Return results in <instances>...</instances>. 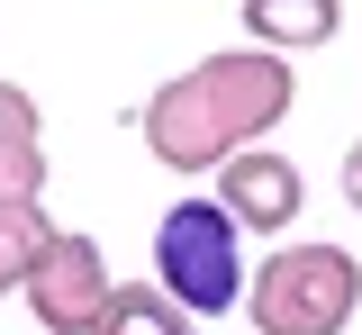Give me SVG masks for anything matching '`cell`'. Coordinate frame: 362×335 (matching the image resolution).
<instances>
[{"mask_svg":"<svg viewBox=\"0 0 362 335\" xmlns=\"http://www.w3.org/2000/svg\"><path fill=\"white\" fill-rule=\"evenodd\" d=\"M28 317H37L45 335H100V317H109V299H118V281H109V254L90 236H73V227H54V245L37 254V272H28Z\"/></svg>","mask_w":362,"mask_h":335,"instance_id":"277c9868","label":"cell"},{"mask_svg":"<svg viewBox=\"0 0 362 335\" xmlns=\"http://www.w3.org/2000/svg\"><path fill=\"white\" fill-rule=\"evenodd\" d=\"M335 182H344V199H354V218H362V136L344 145V163H335Z\"/></svg>","mask_w":362,"mask_h":335,"instance_id":"8fae6325","label":"cell"},{"mask_svg":"<svg viewBox=\"0 0 362 335\" xmlns=\"http://www.w3.org/2000/svg\"><path fill=\"white\" fill-rule=\"evenodd\" d=\"M199 317L181 308V299H163V290L145 281H118V299H109V317H100V335H190Z\"/></svg>","mask_w":362,"mask_h":335,"instance_id":"52a82bcc","label":"cell"},{"mask_svg":"<svg viewBox=\"0 0 362 335\" xmlns=\"http://www.w3.org/2000/svg\"><path fill=\"white\" fill-rule=\"evenodd\" d=\"M354 308H362V263L326 236H290L281 254H263L245 290L254 335H344Z\"/></svg>","mask_w":362,"mask_h":335,"instance_id":"7a4b0ae2","label":"cell"},{"mask_svg":"<svg viewBox=\"0 0 362 335\" xmlns=\"http://www.w3.org/2000/svg\"><path fill=\"white\" fill-rule=\"evenodd\" d=\"M0 208H45V145L0 136Z\"/></svg>","mask_w":362,"mask_h":335,"instance_id":"9c48e42d","label":"cell"},{"mask_svg":"<svg viewBox=\"0 0 362 335\" xmlns=\"http://www.w3.org/2000/svg\"><path fill=\"white\" fill-rule=\"evenodd\" d=\"M45 245H54L45 208H0V290H28V272H37Z\"/></svg>","mask_w":362,"mask_h":335,"instance_id":"ba28073f","label":"cell"},{"mask_svg":"<svg viewBox=\"0 0 362 335\" xmlns=\"http://www.w3.org/2000/svg\"><path fill=\"white\" fill-rule=\"evenodd\" d=\"M154 290L181 299L190 317L245 308V290H254V272H245V227L218 208V191L209 199H173L154 218Z\"/></svg>","mask_w":362,"mask_h":335,"instance_id":"3957f363","label":"cell"},{"mask_svg":"<svg viewBox=\"0 0 362 335\" xmlns=\"http://www.w3.org/2000/svg\"><path fill=\"white\" fill-rule=\"evenodd\" d=\"M218 208L245 227V236H290V218L308 208V182H299L290 154L254 145V154H235V163L218 172Z\"/></svg>","mask_w":362,"mask_h":335,"instance_id":"5b68a950","label":"cell"},{"mask_svg":"<svg viewBox=\"0 0 362 335\" xmlns=\"http://www.w3.org/2000/svg\"><path fill=\"white\" fill-rule=\"evenodd\" d=\"M290 100H299L290 54L218 46V54H199L190 73H173L163 91L145 100V145L173 172H226L235 154H254L290 118Z\"/></svg>","mask_w":362,"mask_h":335,"instance_id":"6da1fadb","label":"cell"},{"mask_svg":"<svg viewBox=\"0 0 362 335\" xmlns=\"http://www.w3.org/2000/svg\"><path fill=\"white\" fill-rule=\"evenodd\" d=\"M0 136H37V100L18 82H0Z\"/></svg>","mask_w":362,"mask_h":335,"instance_id":"30bf717a","label":"cell"},{"mask_svg":"<svg viewBox=\"0 0 362 335\" xmlns=\"http://www.w3.org/2000/svg\"><path fill=\"white\" fill-rule=\"evenodd\" d=\"M344 28V0H245V37L263 54H317L335 46Z\"/></svg>","mask_w":362,"mask_h":335,"instance_id":"8992f818","label":"cell"}]
</instances>
